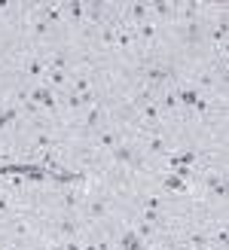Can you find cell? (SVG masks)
<instances>
[{
  "label": "cell",
  "instance_id": "1",
  "mask_svg": "<svg viewBox=\"0 0 229 250\" xmlns=\"http://www.w3.org/2000/svg\"><path fill=\"white\" fill-rule=\"evenodd\" d=\"M80 220L83 226H125L129 223V208L101 183L89 180L83 202H80Z\"/></svg>",
  "mask_w": 229,
  "mask_h": 250
},
{
  "label": "cell",
  "instance_id": "2",
  "mask_svg": "<svg viewBox=\"0 0 229 250\" xmlns=\"http://www.w3.org/2000/svg\"><path fill=\"white\" fill-rule=\"evenodd\" d=\"M40 241H43L40 220H37V214H31V210L0 223V244L9 247V250H31Z\"/></svg>",
  "mask_w": 229,
  "mask_h": 250
},
{
  "label": "cell",
  "instance_id": "3",
  "mask_svg": "<svg viewBox=\"0 0 229 250\" xmlns=\"http://www.w3.org/2000/svg\"><path fill=\"white\" fill-rule=\"evenodd\" d=\"M40 232H43V241L46 244H58V241H70V238H80L83 235V220L76 214H46L40 217Z\"/></svg>",
  "mask_w": 229,
  "mask_h": 250
},
{
  "label": "cell",
  "instance_id": "4",
  "mask_svg": "<svg viewBox=\"0 0 229 250\" xmlns=\"http://www.w3.org/2000/svg\"><path fill=\"white\" fill-rule=\"evenodd\" d=\"M122 137H125V131L119 128V125H104V128H101L95 137H92V141H89V144H92V149H95V153H101V156H110L113 153V149H116V144L122 141Z\"/></svg>",
  "mask_w": 229,
  "mask_h": 250
},
{
  "label": "cell",
  "instance_id": "5",
  "mask_svg": "<svg viewBox=\"0 0 229 250\" xmlns=\"http://www.w3.org/2000/svg\"><path fill=\"white\" fill-rule=\"evenodd\" d=\"M150 21L159 28L174 24V0H150Z\"/></svg>",
  "mask_w": 229,
  "mask_h": 250
}]
</instances>
